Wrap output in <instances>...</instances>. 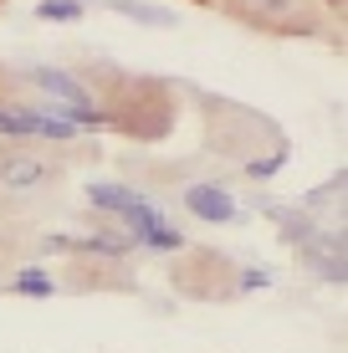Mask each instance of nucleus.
Returning a JSON list of instances; mask_svg holds the SVG:
<instances>
[{
  "mask_svg": "<svg viewBox=\"0 0 348 353\" xmlns=\"http://www.w3.org/2000/svg\"><path fill=\"white\" fill-rule=\"evenodd\" d=\"M46 179H52V169L41 159H31V154H6L0 159V185L6 190H41Z\"/></svg>",
  "mask_w": 348,
  "mask_h": 353,
  "instance_id": "obj_1",
  "label": "nucleus"
},
{
  "mask_svg": "<svg viewBox=\"0 0 348 353\" xmlns=\"http://www.w3.org/2000/svg\"><path fill=\"white\" fill-rule=\"evenodd\" d=\"M185 205L200 215V221H236V200L221 185H195L185 194Z\"/></svg>",
  "mask_w": 348,
  "mask_h": 353,
  "instance_id": "obj_2",
  "label": "nucleus"
},
{
  "mask_svg": "<svg viewBox=\"0 0 348 353\" xmlns=\"http://www.w3.org/2000/svg\"><path fill=\"white\" fill-rule=\"evenodd\" d=\"M256 21H277V26H297V0H241Z\"/></svg>",
  "mask_w": 348,
  "mask_h": 353,
  "instance_id": "obj_3",
  "label": "nucleus"
},
{
  "mask_svg": "<svg viewBox=\"0 0 348 353\" xmlns=\"http://www.w3.org/2000/svg\"><path fill=\"white\" fill-rule=\"evenodd\" d=\"M88 200H92V205H103V210H128V205H134V194L118 190V185H92V190H88Z\"/></svg>",
  "mask_w": 348,
  "mask_h": 353,
  "instance_id": "obj_4",
  "label": "nucleus"
},
{
  "mask_svg": "<svg viewBox=\"0 0 348 353\" xmlns=\"http://www.w3.org/2000/svg\"><path fill=\"white\" fill-rule=\"evenodd\" d=\"M113 10H123V16H134V21H149V26H170V10H154V6H134V0H108Z\"/></svg>",
  "mask_w": 348,
  "mask_h": 353,
  "instance_id": "obj_5",
  "label": "nucleus"
},
{
  "mask_svg": "<svg viewBox=\"0 0 348 353\" xmlns=\"http://www.w3.org/2000/svg\"><path fill=\"white\" fill-rule=\"evenodd\" d=\"M36 16H41V21H77L82 6H77V0H41V6H36Z\"/></svg>",
  "mask_w": 348,
  "mask_h": 353,
  "instance_id": "obj_6",
  "label": "nucleus"
},
{
  "mask_svg": "<svg viewBox=\"0 0 348 353\" xmlns=\"http://www.w3.org/2000/svg\"><path fill=\"white\" fill-rule=\"evenodd\" d=\"M16 292H26V297H46L52 282H46L41 272H21V276H16Z\"/></svg>",
  "mask_w": 348,
  "mask_h": 353,
  "instance_id": "obj_7",
  "label": "nucleus"
},
{
  "mask_svg": "<svg viewBox=\"0 0 348 353\" xmlns=\"http://www.w3.org/2000/svg\"><path fill=\"white\" fill-rule=\"evenodd\" d=\"M267 282H272L267 272H246V276H241V287H267Z\"/></svg>",
  "mask_w": 348,
  "mask_h": 353,
  "instance_id": "obj_8",
  "label": "nucleus"
}]
</instances>
